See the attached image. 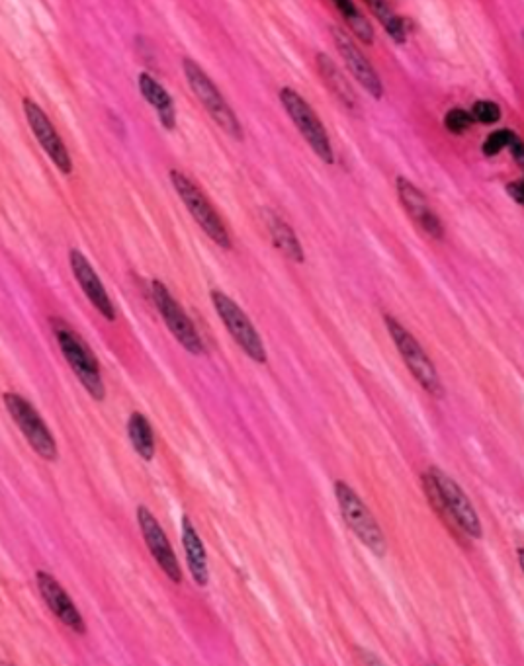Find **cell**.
Masks as SVG:
<instances>
[{
  "label": "cell",
  "mask_w": 524,
  "mask_h": 666,
  "mask_svg": "<svg viewBox=\"0 0 524 666\" xmlns=\"http://www.w3.org/2000/svg\"><path fill=\"white\" fill-rule=\"evenodd\" d=\"M171 182L175 186L176 194L180 196L182 204L188 209V213L194 217V221L200 225V229L223 250H231V237L229 231L221 219L212 202L204 196V192L180 170H171Z\"/></svg>",
  "instance_id": "obj_4"
},
{
  "label": "cell",
  "mask_w": 524,
  "mask_h": 666,
  "mask_svg": "<svg viewBox=\"0 0 524 666\" xmlns=\"http://www.w3.org/2000/svg\"><path fill=\"white\" fill-rule=\"evenodd\" d=\"M429 473L433 475V479L437 483L448 520H452L470 538L480 540L481 534H483L480 516L476 512L472 500L468 499V495L464 493V489L448 473H444L438 467H431Z\"/></svg>",
  "instance_id": "obj_9"
},
{
  "label": "cell",
  "mask_w": 524,
  "mask_h": 666,
  "mask_svg": "<svg viewBox=\"0 0 524 666\" xmlns=\"http://www.w3.org/2000/svg\"><path fill=\"white\" fill-rule=\"evenodd\" d=\"M36 583H38V590H40L47 608L57 616V620L61 624L67 625L69 629H73L75 633L85 635L87 624H85L79 608L71 600V596L63 590L61 584L57 583V579L51 577L45 571H38L36 573Z\"/></svg>",
  "instance_id": "obj_14"
},
{
  "label": "cell",
  "mask_w": 524,
  "mask_h": 666,
  "mask_svg": "<svg viewBox=\"0 0 524 666\" xmlns=\"http://www.w3.org/2000/svg\"><path fill=\"white\" fill-rule=\"evenodd\" d=\"M182 545L186 553V563L190 569V575L194 583L200 588L208 586L210 583V569H208V555L204 549V543L198 536L196 526L188 516H182Z\"/></svg>",
  "instance_id": "obj_17"
},
{
  "label": "cell",
  "mask_w": 524,
  "mask_h": 666,
  "mask_svg": "<svg viewBox=\"0 0 524 666\" xmlns=\"http://www.w3.org/2000/svg\"><path fill=\"white\" fill-rule=\"evenodd\" d=\"M151 292H153V301H155L161 317L165 319L169 331L180 342V346L194 356L204 354L202 336L198 334L194 323L188 319V315L184 313L180 303L173 297V293L169 292V288L161 280H153Z\"/></svg>",
  "instance_id": "obj_10"
},
{
  "label": "cell",
  "mask_w": 524,
  "mask_h": 666,
  "mask_svg": "<svg viewBox=\"0 0 524 666\" xmlns=\"http://www.w3.org/2000/svg\"><path fill=\"white\" fill-rule=\"evenodd\" d=\"M368 8L374 12V16L380 20V24L386 28L388 36L393 42L403 45L409 36V24L403 16L395 14L386 2H368Z\"/></svg>",
  "instance_id": "obj_22"
},
{
  "label": "cell",
  "mask_w": 524,
  "mask_h": 666,
  "mask_svg": "<svg viewBox=\"0 0 524 666\" xmlns=\"http://www.w3.org/2000/svg\"><path fill=\"white\" fill-rule=\"evenodd\" d=\"M51 327L59 342L63 358L67 360V364L71 366V370L75 372L81 385L87 389L88 395L94 401H104L106 385L100 375L98 360H96L94 352L88 348L87 342L61 319H51Z\"/></svg>",
  "instance_id": "obj_1"
},
{
  "label": "cell",
  "mask_w": 524,
  "mask_h": 666,
  "mask_svg": "<svg viewBox=\"0 0 524 666\" xmlns=\"http://www.w3.org/2000/svg\"><path fill=\"white\" fill-rule=\"evenodd\" d=\"M358 657H360V665L362 666H384L376 655H372L366 649H358Z\"/></svg>",
  "instance_id": "obj_29"
},
{
  "label": "cell",
  "mask_w": 524,
  "mask_h": 666,
  "mask_svg": "<svg viewBox=\"0 0 524 666\" xmlns=\"http://www.w3.org/2000/svg\"><path fill=\"white\" fill-rule=\"evenodd\" d=\"M331 34H333V40H335V45H337V51L341 53L343 61L347 63L352 77L362 84L366 88V92L380 100L384 96V84H382V79L380 75L376 73V69L372 67V63L366 59V55L356 47V43L352 42V38L349 36V32H345L343 28L339 26H333L331 28Z\"/></svg>",
  "instance_id": "obj_13"
},
{
  "label": "cell",
  "mask_w": 524,
  "mask_h": 666,
  "mask_svg": "<svg viewBox=\"0 0 524 666\" xmlns=\"http://www.w3.org/2000/svg\"><path fill=\"white\" fill-rule=\"evenodd\" d=\"M472 125H474V120H472L470 112L464 110V108H452L444 116V127L454 135H460V133L468 131Z\"/></svg>",
  "instance_id": "obj_26"
},
{
  "label": "cell",
  "mask_w": 524,
  "mask_h": 666,
  "mask_svg": "<svg viewBox=\"0 0 524 666\" xmlns=\"http://www.w3.org/2000/svg\"><path fill=\"white\" fill-rule=\"evenodd\" d=\"M262 219L270 231V237H272L276 249L280 250L282 254H286L290 260L302 264L306 260V256H304L302 243L298 241L294 229L272 209H262Z\"/></svg>",
  "instance_id": "obj_18"
},
{
  "label": "cell",
  "mask_w": 524,
  "mask_h": 666,
  "mask_svg": "<svg viewBox=\"0 0 524 666\" xmlns=\"http://www.w3.org/2000/svg\"><path fill=\"white\" fill-rule=\"evenodd\" d=\"M517 553H519V563H521V571H523V567H524V561H523V553H524V551H523V547H519V551H517Z\"/></svg>",
  "instance_id": "obj_30"
},
{
  "label": "cell",
  "mask_w": 524,
  "mask_h": 666,
  "mask_svg": "<svg viewBox=\"0 0 524 666\" xmlns=\"http://www.w3.org/2000/svg\"><path fill=\"white\" fill-rule=\"evenodd\" d=\"M2 401H4L8 415L16 422V426L20 428V432L24 434V438L28 440L32 450L45 461H55L59 458L57 442H55L51 430L47 428L44 418L40 417V413L34 409V405L28 399H24L22 395L12 393V391L4 393Z\"/></svg>",
  "instance_id": "obj_7"
},
{
  "label": "cell",
  "mask_w": 524,
  "mask_h": 666,
  "mask_svg": "<svg viewBox=\"0 0 524 666\" xmlns=\"http://www.w3.org/2000/svg\"><path fill=\"white\" fill-rule=\"evenodd\" d=\"M395 188H397L403 208L407 209V213L413 217V221L433 239H438V241L444 239V225L437 213L429 206L427 196L411 180H407L403 176H397Z\"/></svg>",
  "instance_id": "obj_16"
},
{
  "label": "cell",
  "mask_w": 524,
  "mask_h": 666,
  "mask_svg": "<svg viewBox=\"0 0 524 666\" xmlns=\"http://www.w3.org/2000/svg\"><path fill=\"white\" fill-rule=\"evenodd\" d=\"M470 116L474 122H480V124H497L501 120V108H499V104H495L491 100H478L472 106Z\"/></svg>",
  "instance_id": "obj_25"
},
{
  "label": "cell",
  "mask_w": 524,
  "mask_h": 666,
  "mask_svg": "<svg viewBox=\"0 0 524 666\" xmlns=\"http://www.w3.org/2000/svg\"><path fill=\"white\" fill-rule=\"evenodd\" d=\"M509 149H511V155H513V159H515V163L517 165H521L523 167L524 165V145H523V139H515L511 145H509Z\"/></svg>",
  "instance_id": "obj_28"
},
{
  "label": "cell",
  "mask_w": 524,
  "mask_h": 666,
  "mask_svg": "<svg viewBox=\"0 0 524 666\" xmlns=\"http://www.w3.org/2000/svg\"><path fill=\"white\" fill-rule=\"evenodd\" d=\"M280 102H282L286 114L290 116V120L296 125V129L306 139L307 145L311 147V151L323 163L333 165L335 163V155H333V147H331V139L327 135V129L323 127L321 120L313 112V108L307 104L306 98L302 94H298L294 88L284 86L280 90Z\"/></svg>",
  "instance_id": "obj_6"
},
{
  "label": "cell",
  "mask_w": 524,
  "mask_h": 666,
  "mask_svg": "<svg viewBox=\"0 0 524 666\" xmlns=\"http://www.w3.org/2000/svg\"><path fill=\"white\" fill-rule=\"evenodd\" d=\"M335 8L341 12V16L347 20L352 34L360 40V42L366 43V45H372L374 43V28L370 24V20L362 14V10L350 2V0H341V2H335Z\"/></svg>",
  "instance_id": "obj_23"
},
{
  "label": "cell",
  "mask_w": 524,
  "mask_h": 666,
  "mask_svg": "<svg viewBox=\"0 0 524 666\" xmlns=\"http://www.w3.org/2000/svg\"><path fill=\"white\" fill-rule=\"evenodd\" d=\"M517 139V133L511 129H497L487 135V139L481 145V153L485 157H495L499 155L505 147H509Z\"/></svg>",
  "instance_id": "obj_24"
},
{
  "label": "cell",
  "mask_w": 524,
  "mask_h": 666,
  "mask_svg": "<svg viewBox=\"0 0 524 666\" xmlns=\"http://www.w3.org/2000/svg\"><path fill=\"white\" fill-rule=\"evenodd\" d=\"M507 194L513 198V202L515 204H519V206H523L524 204V180L523 178H519V180H513V182H509L507 184Z\"/></svg>",
  "instance_id": "obj_27"
},
{
  "label": "cell",
  "mask_w": 524,
  "mask_h": 666,
  "mask_svg": "<svg viewBox=\"0 0 524 666\" xmlns=\"http://www.w3.org/2000/svg\"><path fill=\"white\" fill-rule=\"evenodd\" d=\"M137 84H139V90L143 94V98L155 108L157 112V118L161 125L169 131H173L176 125V110L175 102L171 98V94L167 92L165 86L157 83L151 75L147 73H141L139 79H137Z\"/></svg>",
  "instance_id": "obj_19"
},
{
  "label": "cell",
  "mask_w": 524,
  "mask_h": 666,
  "mask_svg": "<svg viewBox=\"0 0 524 666\" xmlns=\"http://www.w3.org/2000/svg\"><path fill=\"white\" fill-rule=\"evenodd\" d=\"M69 262H71V270L79 282V288L85 292L88 301L92 303V307L106 319V321H114L116 319V307L110 299V295L106 292L102 280L98 278V274L94 272L92 264L88 262L87 256L79 249H73L69 252Z\"/></svg>",
  "instance_id": "obj_15"
},
{
  "label": "cell",
  "mask_w": 524,
  "mask_h": 666,
  "mask_svg": "<svg viewBox=\"0 0 524 666\" xmlns=\"http://www.w3.org/2000/svg\"><path fill=\"white\" fill-rule=\"evenodd\" d=\"M0 666H14L12 663H0Z\"/></svg>",
  "instance_id": "obj_31"
},
{
  "label": "cell",
  "mask_w": 524,
  "mask_h": 666,
  "mask_svg": "<svg viewBox=\"0 0 524 666\" xmlns=\"http://www.w3.org/2000/svg\"><path fill=\"white\" fill-rule=\"evenodd\" d=\"M212 303L218 311L221 323L225 325L227 333L239 344V348L255 362L266 364V348L262 342L261 334L247 317V313L227 295V293L214 290Z\"/></svg>",
  "instance_id": "obj_8"
},
{
  "label": "cell",
  "mask_w": 524,
  "mask_h": 666,
  "mask_svg": "<svg viewBox=\"0 0 524 666\" xmlns=\"http://www.w3.org/2000/svg\"><path fill=\"white\" fill-rule=\"evenodd\" d=\"M317 67H319V73L323 77V81L327 83V86L335 92V96L349 108V110H356L358 108V102H356V94L352 90L347 77L343 75V71L331 61L329 55L325 53H319L317 55Z\"/></svg>",
  "instance_id": "obj_20"
},
{
  "label": "cell",
  "mask_w": 524,
  "mask_h": 666,
  "mask_svg": "<svg viewBox=\"0 0 524 666\" xmlns=\"http://www.w3.org/2000/svg\"><path fill=\"white\" fill-rule=\"evenodd\" d=\"M386 327H388V333L392 336L393 344L399 350L407 370L413 374V377L419 381V385L429 395H433L435 399H442L444 397V385L438 377L435 364L431 362L427 352L421 348L417 338L390 315L386 317Z\"/></svg>",
  "instance_id": "obj_5"
},
{
  "label": "cell",
  "mask_w": 524,
  "mask_h": 666,
  "mask_svg": "<svg viewBox=\"0 0 524 666\" xmlns=\"http://www.w3.org/2000/svg\"><path fill=\"white\" fill-rule=\"evenodd\" d=\"M335 497L339 502L341 514H343L347 526L354 532V536L364 543L376 557H384L388 551V542H386V536H384L378 520L368 510V506L345 481L335 483Z\"/></svg>",
  "instance_id": "obj_3"
},
{
  "label": "cell",
  "mask_w": 524,
  "mask_h": 666,
  "mask_svg": "<svg viewBox=\"0 0 524 666\" xmlns=\"http://www.w3.org/2000/svg\"><path fill=\"white\" fill-rule=\"evenodd\" d=\"M128 436L139 458L145 461L155 458V434L145 415L131 413L128 418Z\"/></svg>",
  "instance_id": "obj_21"
},
{
  "label": "cell",
  "mask_w": 524,
  "mask_h": 666,
  "mask_svg": "<svg viewBox=\"0 0 524 666\" xmlns=\"http://www.w3.org/2000/svg\"><path fill=\"white\" fill-rule=\"evenodd\" d=\"M22 104H24V114H26L30 129H32L34 137L38 139V143L42 145L45 155L53 161L55 167L59 168L61 174H71L73 161H71L69 149L63 143L61 135L57 133L55 125L51 124V120L47 118L42 106L36 104L32 98H24Z\"/></svg>",
  "instance_id": "obj_11"
},
{
  "label": "cell",
  "mask_w": 524,
  "mask_h": 666,
  "mask_svg": "<svg viewBox=\"0 0 524 666\" xmlns=\"http://www.w3.org/2000/svg\"><path fill=\"white\" fill-rule=\"evenodd\" d=\"M182 69L186 75V81L190 84L192 92L196 94L198 102L204 106V110L212 116V120L235 141H243L245 133H243V125L239 122V118L235 116L233 108L229 106V102L225 100V96L221 94L216 83L208 77V73L190 57L182 59Z\"/></svg>",
  "instance_id": "obj_2"
},
{
  "label": "cell",
  "mask_w": 524,
  "mask_h": 666,
  "mask_svg": "<svg viewBox=\"0 0 524 666\" xmlns=\"http://www.w3.org/2000/svg\"><path fill=\"white\" fill-rule=\"evenodd\" d=\"M137 524H139L143 540L147 543L153 559L161 567V571L173 583H182V571H180L178 559H176L175 551H173V545H171L165 530L161 528V524L157 522V518L151 514V510L147 506L137 508Z\"/></svg>",
  "instance_id": "obj_12"
}]
</instances>
